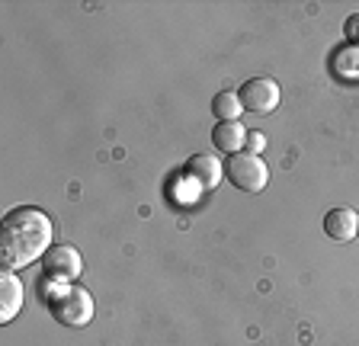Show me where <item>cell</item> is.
I'll list each match as a JSON object with an SVG mask.
<instances>
[{"label": "cell", "mask_w": 359, "mask_h": 346, "mask_svg": "<svg viewBox=\"0 0 359 346\" xmlns=\"http://www.w3.org/2000/svg\"><path fill=\"white\" fill-rule=\"evenodd\" d=\"M224 177H228L241 193H263L269 183V167L263 164L260 154L238 151V154H231L228 164H224Z\"/></svg>", "instance_id": "cell-3"}, {"label": "cell", "mask_w": 359, "mask_h": 346, "mask_svg": "<svg viewBox=\"0 0 359 346\" xmlns=\"http://www.w3.org/2000/svg\"><path fill=\"white\" fill-rule=\"evenodd\" d=\"M45 305L65 327H87L93 321V295L83 286H58L52 295H45Z\"/></svg>", "instance_id": "cell-2"}, {"label": "cell", "mask_w": 359, "mask_h": 346, "mask_svg": "<svg viewBox=\"0 0 359 346\" xmlns=\"http://www.w3.org/2000/svg\"><path fill=\"white\" fill-rule=\"evenodd\" d=\"M241 113H244V106H241L238 93L222 90L212 97V116H218V122H241Z\"/></svg>", "instance_id": "cell-10"}, {"label": "cell", "mask_w": 359, "mask_h": 346, "mask_svg": "<svg viewBox=\"0 0 359 346\" xmlns=\"http://www.w3.org/2000/svg\"><path fill=\"white\" fill-rule=\"evenodd\" d=\"M55 247V225L42 209L20 205L4 215L0 225V260L7 270H22Z\"/></svg>", "instance_id": "cell-1"}, {"label": "cell", "mask_w": 359, "mask_h": 346, "mask_svg": "<svg viewBox=\"0 0 359 346\" xmlns=\"http://www.w3.org/2000/svg\"><path fill=\"white\" fill-rule=\"evenodd\" d=\"M241 97V106H244L247 113L254 116H269L279 109V99H283V90H279V83L273 77H250L238 90Z\"/></svg>", "instance_id": "cell-4"}, {"label": "cell", "mask_w": 359, "mask_h": 346, "mask_svg": "<svg viewBox=\"0 0 359 346\" xmlns=\"http://www.w3.org/2000/svg\"><path fill=\"white\" fill-rule=\"evenodd\" d=\"M212 141H215L218 151H224V154L231 158V154L244 151L247 132H244V125H241V122H215V128H212Z\"/></svg>", "instance_id": "cell-9"}, {"label": "cell", "mask_w": 359, "mask_h": 346, "mask_svg": "<svg viewBox=\"0 0 359 346\" xmlns=\"http://www.w3.org/2000/svg\"><path fill=\"white\" fill-rule=\"evenodd\" d=\"M324 234L337 244H346L359 237V215L353 209H330L324 219Z\"/></svg>", "instance_id": "cell-7"}, {"label": "cell", "mask_w": 359, "mask_h": 346, "mask_svg": "<svg viewBox=\"0 0 359 346\" xmlns=\"http://www.w3.org/2000/svg\"><path fill=\"white\" fill-rule=\"evenodd\" d=\"M263 148H266V135H260V132H250V135H247L244 151H247V154H260Z\"/></svg>", "instance_id": "cell-11"}, {"label": "cell", "mask_w": 359, "mask_h": 346, "mask_svg": "<svg viewBox=\"0 0 359 346\" xmlns=\"http://www.w3.org/2000/svg\"><path fill=\"white\" fill-rule=\"evenodd\" d=\"M42 266H45V279H55V282L67 286L71 279H77L83 272V256L71 244H55L42 256Z\"/></svg>", "instance_id": "cell-5"}, {"label": "cell", "mask_w": 359, "mask_h": 346, "mask_svg": "<svg viewBox=\"0 0 359 346\" xmlns=\"http://www.w3.org/2000/svg\"><path fill=\"white\" fill-rule=\"evenodd\" d=\"M224 177V164L212 154H193L187 160V180L193 183L199 193H212Z\"/></svg>", "instance_id": "cell-6"}, {"label": "cell", "mask_w": 359, "mask_h": 346, "mask_svg": "<svg viewBox=\"0 0 359 346\" xmlns=\"http://www.w3.org/2000/svg\"><path fill=\"white\" fill-rule=\"evenodd\" d=\"M22 308V282L13 270L0 272V321L10 324Z\"/></svg>", "instance_id": "cell-8"}]
</instances>
